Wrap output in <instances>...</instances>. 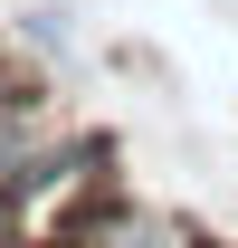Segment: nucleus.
<instances>
[{
	"label": "nucleus",
	"instance_id": "nucleus-1",
	"mask_svg": "<svg viewBox=\"0 0 238 248\" xmlns=\"http://www.w3.org/2000/svg\"><path fill=\"white\" fill-rule=\"evenodd\" d=\"M48 153H58V143H48V95H38V77H0V201L29 182Z\"/></svg>",
	"mask_w": 238,
	"mask_h": 248
},
{
	"label": "nucleus",
	"instance_id": "nucleus-2",
	"mask_svg": "<svg viewBox=\"0 0 238 248\" xmlns=\"http://www.w3.org/2000/svg\"><path fill=\"white\" fill-rule=\"evenodd\" d=\"M76 248H191V229L181 219H162V210H86L76 219Z\"/></svg>",
	"mask_w": 238,
	"mask_h": 248
},
{
	"label": "nucleus",
	"instance_id": "nucleus-3",
	"mask_svg": "<svg viewBox=\"0 0 238 248\" xmlns=\"http://www.w3.org/2000/svg\"><path fill=\"white\" fill-rule=\"evenodd\" d=\"M0 248H29L19 239V201H0Z\"/></svg>",
	"mask_w": 238,
	"mask_h": 248
}]
</instances>
